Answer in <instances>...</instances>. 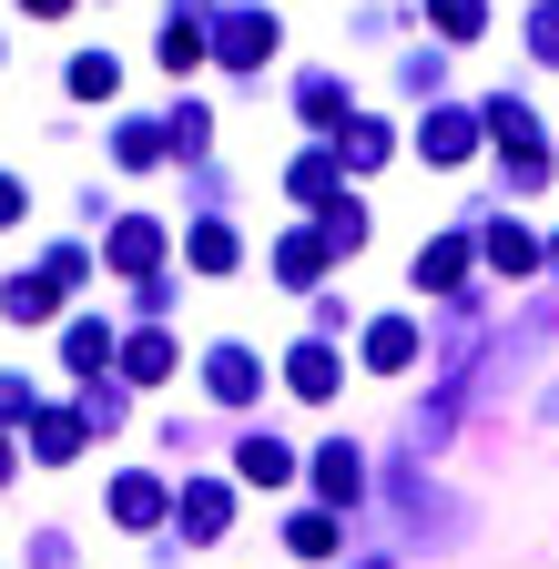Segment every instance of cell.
<instances>
[{"mask_svg": "<svg viewBox=\"0 0 559 569\" xmlns=\"http://www.w3.org/2000/svg\"><path fill=\"white\" fill-rule=\"evenodd\" d=\"M21 11H31V21H61V11H72V0H21Z\"/></svg>", "mask_w": 559, "mask_h": 569, "instance_id": "obj_24", "label": "cell"}, {"mask_svg": "<svg viewBox=\"0 0 559 569\" xmlns=\"http://www.w3.org/2000/svg\"><path fill=\"white\" fill-rule=\"evenodd\" d=\"M224 529V488H193L183 498V539H214Z\"/></svg>", "mask_w": 559, "mask_h": 569, "instance_id": "obj_10", "label": "cell"}, {"mask_svg": "<svg viewBox=\"0 0 559 569\" xmlns=\"http://www.w3.org/2000/svg\"><path fill=\"white\" fill-rule=\"evenodd\" d=\"M478 21H488V0H438V31H448V41H468Z\"/></svg>", "mask_w": 559, "mask_h": 569, "instance_id": "obj_16", "label": "cell"}, {"mask_svg": "<svg viewBox=\"0 0 559 569\" xmlns=\"http://www.w3.org/2000/svg\"><path fill=\"white\" fill-rule=\"evenodd\" d=\"M153 254H163V234L143 224V213H132V224H112V264H122V274H143Z\"/></svg>", "mask_w": 559, "mask_h": 569, "instance_id": "obj_7", "label": "cell"}, {"mask_svg": "<svg viewBox=\"0 0 559 569\" xmlns=\"http://www.w3.org/2000/svg\"><path fill=\"white\" fill-rule=\"evenodd\" d=\"M0 224H21V183L11 173H0Z\"/></svg>", "mask_w": 559, "mask_h": 569, "instance_id": "obj_23", "label": "cell"}, {"mask_svg": "<svg viewBox=\"0 0 559 569\" xmlns=\"http://www.w3.org/2000/svg\"><path fill=\"white\" fill-rule=\"evenodd\" d=\"M296 387H306V397H326V387H336V356H326V346H306V356H296Z\"/></svg>", "mask_w": 559, "mask_h": 569, "instance_id": "obj_17", "label": "cell"}, {"mask_svg": "<svg viewBox=\"0 0 559 569\" xmlns=\"http://www.w3.org/2000/svg\"><path fill=\"white\" fill-rule=\"evenodd\" d=\"M203 377H214V397H254V356H244V346H224Z\"/></svg>", "mask_w": 559, "mask_h": 569, "instance_id": "obj_9", "label": "cell"}, {"mask_svg": "<svg viewBox=\"0 0 559 569\" xmlns=\"http://www.w3.org/2000/svg\"><path fill=\"white\" fill-rule=\"evenodd\" d=\"M122 367H132V377H163V367H173V346H163V336H132V346H122Z\"/></svg>", "mask_w": 559, "mask_h": 569, "instance_id": "obj_14", "label": "cell"}, {"mask_svg": "<svg viewBox=\"0 0 559 569\" xmlns=\"http://www.w3.org/2000/svg\"><path fill=\"white\" fill-rule=\"evenodd\" d=\"M488 264H499V274H529L539 254H529V234H519V224H499V234H488Z\"/></svg>", "mask_w": 559, "mask_h": 569, "instance_id": "obj_12", "label": "cell"}, {"mask_svg": "<svg viewBox=\"0 0 559 569\" xmlns=\"http://www.w3.org/2000/svg\"><path fill=\"white\" fill-rule=\"evenodd\" d=\"M92 438V407H72V417H31V458H72Z\"/></svg>", "mask_w": 559, "mask_h": 569, "instance_id": "obj_2", "label": "cell"}, {"mask_svg": "<svg viewBox=\"0 0 559 569\" xmlns=\"http://www.w3.org/2000/svg\"><path fill=\"white\" fill-rule=\"evenodd\" d=\"M61 356H72V377H92V387H102V356H112V326H102V316H72V326H61Z\"/></svg>", "mask_w": 559, "mask_h": 569, "instance_id": "obj_1", "label": "cell"}, {"mask_svg": "<svg viewBox=\"0 0 559 569\" xmlns=\"http://www.w3.org/2000/svg\"><path fill=\"white\" fill-rule=\"evenodd\" d=\"M346 153H357V173H367V163L387 153V122H346Z\"/></svg>", "mask_w": 559, "mask_h": 569, "instance_id": "obj_18", "label": "cell"}, {"mask_svg": "<svg viewBox=\"0 0 559 569\" xmlns=\"http://www.w3.org/2000/svg\"><path fill=\"white\" fill-rule=\"evenodd\" d=\"M41 417V397H31V377H0V427H31Z\"/></svg>", "mask_w": 559, "mask_h": 569, "instance_id": "obj_13", "label": "cell"}, {"mask_svg": "<svg viewBox=\"0 0 559 569\" xmlns=\"http://www.w3.org/2000/svg\"><path fill=\"white\" fill-rule=\"evenodd\" d=\"M529 41H539V51L559 61V11H539V21H529Z\"/></svg>", "mask_w": 559, "mask_h": 569, "instance_id": "obj_22", "label": "cell"}, {"mask_svg": "<svg viewBox=\"0 0 559 569\" xmlns=\"http://www.w3.org/2000/svg\"><path fill=\"white\" fill-rule=\"evenodd\" d=\"M357 478H367L357 448H326V458H316V488H326V498H357Z\"/></svg>", "mask_w": 559, "mask_h": 569, "instance_id": "obj_8", "label": "cell"}, {"mask_svg": "<svg viewBox=\"0 0 559 569\" xmlns=\"http://www.w3.org/2000/svg\"><path fill=\"white\" fill-rule=\"evenodd\" d=\"M407 356H417V336H407V326H397V316H387V326H377V336H367V367H407Z\"/></svg>", "mask_w": 559, "mask_h": 569, "instance_id": "obj_11", "label": "cell"}, {"mask_svg": "<svg viewBox=\"0 0 559 569\" xmlns=\"http://www.w3.org/2000/svg\"><path fill=\"white\" fill-rule=\"evenodd\" d=\"M61 82H72V102H112V92H122V61H112V51H82Z\"/></svg>", "mask_w": 559, "mask_h": 569, "instance_id": "obj_5", "label": "cell"}, {"mask_svg": "<svg viewBox=\"0 0 559 569\" xmlns=\"http://www.w3.org/2000/svg\"><path fill=\"white\" fill-rule=\"evenodd\" d=\"M428 153H448V163L468 153V122H458V112H438V122H428Z\"/></svg>", "mask_w": 559, "mask_h": 569, "instance_id": "obj_19", "label": "cell"}, {"mask_svg": "<svg viewBox=\"0 0 559 569\" xmlns=\"http://www.w3.org/2000/svg\"><path fill=\"white\" fill-rule=\"evenodd\" d=\"M417 284H428V296H438V284H458V244H438V254H417Z\"/></svg>", "mask_w": 559, "mask_h": 569, "instance_id": "obj_20", "label": "cell"}, {"mask_svg": "<svg viewBox=\"0 0 559 569\" xmlns=\"http://www.w3.org/2000/svg\"><path fill=\"white\" fill-rule=\"evenodd\" d=\"M193 264H203V274H224V264H234V234H224V224H203V234H193Z\"/></svg>", "mask_w": 559, "mask_h": 569, "instance_id": "obj_15", "label": "cell"}, {"mask_svg": "<svg viewBox=\"0 0 559 569\" xmlns=\"http://www.w3.org/2000/svg\"><path fill=\"white\" fill-rule=\"evenodd\" d=\"M51 296H61L51 274H11V284H0V316H11V326H41V316H51Z\"/></svg>", "mask_w": 559, "mask_h": 569, "instance_id": "obj_4", "label": "cell"}, {"mask_svg": "<svg viewBox=\"0 0 559 569\" xmlns=\"http://www.w3.org/2000/svg\"><path fill=\"white\" fill-rule=\"evenodd\" d=\"M0 478H11V448H0Z\"/></svg>", "mask_w": 559, "mask_h": 569, "instance_id": "obj_25", "label": "cell"}, {"mask_svg": "<svg viewBox=\"0 0 559 569\" xmlns=\"http://www.w3.org/2000/svg\"><path fill=\"white\" fill-rule=\"evenodd\" d=\"M244 478H264V488H274V478H286V448H274V438H254V448H244Z\"/></svg>", "mask_w": 559, "mask_h": 569, "instance_id": "obj_21", "label": "cell"}, {"mask_svg": "<svg viewBox=\"0 0 559 569\" xmlns=\"http://www.w3.org/2000/svg\"><path fill=\"white\" fill-rule=\"evenodd\" d=\"M264 51H274V21H254V11H244V21H224V61H234V71H254Z\"/></svg>", "mask_w": 559, "mask_h": 569, "instance_id": "obj_6", "label": "cell"}, {"mask_svg": "<svg viewBox=\"0 0 559 569\" xmlns=\"http://www.w3.org/2000/svg\"><path fill=\"white\" fill-rule=\"evenodd\" d=\"M112 519L122 529H153L163 519V478H112Z\"/></svg>", "mask_w": 559, "mask_h": 569, "instance_id": "obj_3", "label": "cell"}]
</instances>
